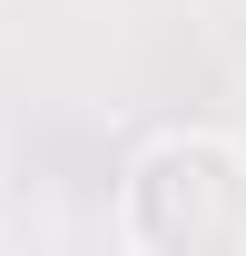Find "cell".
Here are the masks:
<instances>
[{"label":"cell","instance_id":"obj_1","mask_svg":"<svg viewBox=\"0 0 246 256\" xmlns=\"http://www.w3.org/2000/svg\"><path fill=\"white\" fill-rule=\"evenodd\" d=\"M128 236L158 256H236L246 246V148L226 138H158L128 168Z\"/></svg>","mask_w":246,"mask_h":256}]
</instances>
